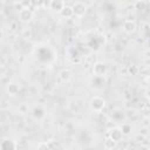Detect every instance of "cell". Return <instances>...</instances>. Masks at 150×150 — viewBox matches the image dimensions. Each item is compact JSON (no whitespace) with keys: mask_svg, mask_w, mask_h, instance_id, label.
I'll use <instances>...</instances> for the list:
<instances>
[{"mask_svg":"<svg viewBox=\"0 0 150 150\" xmlns=\"http://www.w3.org/2000/svg\"><path fill=\"white\" fill-rule=\"evenodd\" d=\"M105 104H107L105 100L101 96H94L89 101V108L94 112H102L105 108Z\"/></svg>","mask_w":150,"mask_h":150,"instance_id":"6da1fadb","label":"cell"},{"mask_svg":"<svg viewBox=\"0 0 150 150\" xmlns=\"http://www.w3.org/2000/svg\"><path fill=\"white\" fill-rule=\"evenodd\" d=\"M108 73V67L104 62L102 61H97L93 64V75L95 76H101V77H105Z\"/></svg>","mask_w":150,"mask_h":150,"instance_id":"7a4b0ae2","label":"cell"},{"mask_svg":"<svg viewBox=\"0 0 150 150\" xmlns=\"http://www.w3.org/2000/svg\"><path fill=\"white\" fill-rule=\"evenodd\" d=\"M33 18H34V13H33L30 7H22V8H20V11H19V20L20 21L27 23V22H30Z\"/></svg>","mask_w":150,"mask_h":150,"instance_id":"3957f363","label":"cell"},{"mask_svg":"<svg viewBox=\"0 0 150 150\" xmlns=\"http://www.w3.org/2000/svg\"><path fill=\"white\" fill-rule=\"evenodd\" d=\"M71 8H73L74 15H75V16H79V18L83 16V15L86 14V12H87V6H86V4L82 2V1H76V2H74L73 6H71Z\"/></svg>","mask_w":150,"mask_h":150,"instance_id":"277c9868","label":"cell"},{"mask_svg":"<svg viewBox=\"0 0 150 150\" xmlns=\"http://www.w3.org/2000/svg\"><path fill=\"white\" fill-rule=\"evenodd\" d=\"M107 137H109L110 139L115 141V142H120L123 137V134L120 129V127H112L110 129H108V134H107Z\"/></svg>","mask_w":150,"mask_h":150,"instance_id":"5b68a950","label":"cell"},{"mask_svg":"<svg viewBox=\"0 0 150 150\" xmlns=\"http://www.w3.org/2000/svg\"><path fill=\"white\" fill-rule=\"evenodd\" d=\"M57 79L61 83H68L71 79H73V73L70 69L68 68H64V69H61L57 74Z\"/></svg>","mask_w":150,"mask_h":150,"instance_id":"8992f818","label":"cell"},{"mask_svg":"<svg viewBox=\"0 0 150 150\" xmlns=\"http://www.w3.org/2000/svg\"><path fill=\"white\" fill-rule=\"evenodd\" d=\"M124 33L127 34H134L136 32V28H137V25H136V21L132 20V19H127L124 22H123V26H122Z\"/></svg>","mask_w":150,"mask_h":150,"instance_id":"52a82bcc","label":"cell"},{"mask_svg":"<svg viewBox=\"0 0 150 150\" xmlns=\"http://www.w3.org/2000/svg\"><path fill=\"white\" fill-rule=\"evenodd\" d=\"M66 6V2L64 1H61V0H52L48 2V7L50 11H53L54 13H57L60 14L61 11L63 9V7Z\"/></svg>","mask_w":150,"mask_h":150,"instance_id":"ba28073f","label":"cell"},{"mask_svg":"<svg viewBox=\"0 0 150 150\" xmlns=\"http://www.w3.org/2000/svg\"><path fill=\"white\" fill-rule=\"evenodd\" d=\"M105 77H101V76H95L93 75V77L90 79V84L95 88V89H102L105 86Z\"/></svg>","mask_w":150,"mask_h":150,"instance_id":"9c48e42d","label":"cell"},{"mask_svg":"<svg viewBox=\"0 0 150 150\" xmlns=\"http://www.w3.org/2000/svg\"><path fill=\"white\" fill-rule=\"evenodd\" d=\"M6 91H7V94L11 95V96H15V95H18L19 91H20V84L16 83V82H9V83L7 84V87H6Z\"/></svg>","mask_w":150,"mask_h":150,"instance_id":"30bf717a","label":"cell"},{"mask_svg":"<svg viewBox=\"0 0 150 150\" xmlns=\"http://www.w3.org/2000/svg\"><path fill=\"white\" fill-rule=\"evenodd\" d=\"M123 136H129L131 132H132V125L129 123V122H123L122 125L120 127Z\"/></svg>","mask_w":150,"mask_h":150,"instance_id":"8fae6325","label":"cell"},{"mask_svg":"<svg viewBox=\"0 0 150 150\" xmlns=\"http://www.w3.org/2000/svg\"><path fill=\"white\" fill-rule=\"evenodd\" d=\"M60 15L62 16V18H71L73 15H74V13H73V8H71V6L70 5H66L64 7H63V9L61 11V13H60Z\"/></svg>","mask_w":150,"mask_h":150,"instance_id":"7c38bea8","label":"cell"},{"mask_svg":"<svg viewBox=\"0 0 150 150\" xmlns=\"http://www.w3.org/2000/svg\"><path fill=\"white\" fill-rule=\"evenodd\" d=\"M103 146H104L105 150H114L117 146V142H115V141L110 139L109 137H107L104 139V142H103Z\"/></svg>","mask_w":150,"mask_h":150,"instance_id":"4fadbf2b","label":"cell"},{"mask_svg":"<svg viewBox=\"0 0 150 150\" xmlns=\"http://www.w3.org/2000/svg\"><path fill=\"white\" fill-rule=\"evenodd\" d=\"M38 150H50L49 143H47V142H40L39 145H38Z\"/></svg>","mask_w":150,"mask_h":150,"instance_id":"5bb4252c","label":"cell"},{"mask_svg":"<svg viewBox=\"0 0 150 150\" xmlns=\"http://www.w3.org/2000/svg\"><path fill=\"white\" fill-rule=\"evenodd\" d=\"M146 4H148L146 1H136L134 5H135L136 7H138V9H142V8H143V7H144Z\"/></svg>","mask_w":150,"mask_h":150,"instance_id":"9a60e30c","label":"cell"},{"mask_svg":"<svg viewBox=\"0 0 150 150\" xmlns=\"http://www.w3.org/2000/svg\"><path fill=\"white\" fill-rule=\"evenodd\" d=\"M2 38H4V30L0 28V41L2 40Z\"/></svg>","mask_w":150,"mask_h":150,"instance_id":"2e32d148","label":"cell"},{"mask_svg":"<svg viewBox=\"0 0 150 150\" xmlns=\"http://www.w3.org/2000/svg\"><path fill=\"white\" fill-rule=\"evenodd\" d=\"M120 150H128V149H125V148H122V149H120Z\"/></svg>","mask_w":150,"mask_h":150,"instance_id":"e0dca14e","label":"cell"}]
</instances>
